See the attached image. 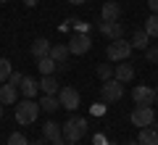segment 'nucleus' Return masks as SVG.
I'll use <instances>...</instances> for the list:
<instances>
[{"label": "nucleus", "mask_w": 158, "mask_h": 145, "mask_svg": "<svg viewBox=\"0 0 158 145\" xmlns=\"http://www.w3.org/2000/svg\"><path fill=\"white\" fill-rule=\"evenodd\" d=\"M148 45H150V34H148L145 29H137V32L132 34V48H137V50H145Z\"/></svg>", "instance_id": "16"}, {"label": "nucleus", "mask_w": 158, "mask_h": 145, "mask_svg": "<svg viewBox=\"0 0 158 145\" xmlns=\"http://www.w3.org/2000/svg\"><path fill=\"white\" fill-rule=\"evenodd\" d=\"M58 103H61V108H66V111H77L79 103H82L79 90H74V87H61V90H58Z\"/></svg>", "instance_id": "7"}, {"label": "nucleus", "mask_w": 158, "mask_h": 145, "mask_svg": "<svg viewBox=\"0 0 158 145\" xmlns=\"http://www.w3.org/2000/svg\"><path fill=\"white\" fill-rule=\"evenodd\" d=\"M100 21H121V6L113 3V0L103 3V8H100Z\"/></svg>", "instance_id": "11"}, {"label": "nucleus", "mask_w": 158, "mask_h": 145, "mask_svg": "<svg viewBox=\"0 0 158 145\" xmlns=\"http://www.w3.org/2000/svg\"><path fill=\"white\" fill-rule=\"evenodd\" d=\"M50 58L56 63H63L69 58V45H63V42H58V45H53L50 48Z\"/></svg>", "instance_id": "19"}, {"label": "nucleus", "mask_w": 158, "mask_h": 145, "mask_svg": "<svg viewBox=\"0 0 158 145\" xmlns=\"http://www.w3.org/2000/svg\"><path fill=\"white\" fill-rule=\"evenodd\" d=\"M42 134H45V140H48V143H53V140H58V137H63V132H61V127H58L56 122H45V124H42Z\"/></svg>", "instance_id": "15"}, {"label": "nucleus", "mask_w": 158, "mask_h": 145, "mask_svg": "<svg viewBox=\"0 0 158 145\" xmlns=\"http://www.w3.org/2000/svg\"><path fill=\"white\" fill-rule=\"evenodd\" d=\"M56 66H58V63L53 61L50 56H42V58H37V69L42 71V77H45V74H53V71H56Z\"/></svg>", "instance_id": "21"}, {"label": "nucleus", "mask_w": 158, "mask_h": 145, "mask_svg": "<svg viewBox=\"0 0 158 145\" xmlns=\"http://www.w3.org/2000/svg\"><path fill=\"white\" fill-rule=\"evenodd\" d=\"M92 145H108L106 134H95V137H92Z\"/></svg>", "instance_id": "28"}, {"label": "nucleus", "mask_w": 158, "mask_h": 145, "mask_svg": "<svg viewBox=\"0 0 158 145\" xmlns=\"http://www.w3.org/2000/svg\"><path fill=\"white\" fill-rule=\"evenodd\" d=\"M40 90H42L45 95H56V92H58V82H56V77H53V74H45V77L40 79Z\"/></svg>", "instance_id": "18"}, {"label": "nucleus", "mask_w": 158, "mask_h": 145, "mask_svg": "<svg viewBox=\"0 0 158 145\" xmlns=\"http://www.w3.org/2000/svg\"><path fill=\"white\" fill-rule=\"evenodd\" d=\"M106 111V106H100V103H95V106H92V113H103Z\"/></svg>", "instance_id": "30"}, {"label": "nucleus", "mask_w": 158, "mask_h": 145, "mask_svg": "<svg viewBox=\"0 0 158 145\" xmlns=\"http://www.w3.org/2000/svg\"><path fill=\"white\" fill-rule=\"evenodd\" d=\"M145 32L150 34V37H158V13H150V16L145 19Z\"/></svg>", "instance_id": "22"}, {"label": "nucleus", "mask_w": 158, "mask_h": 145, "mask_svg": "<svg viewBox=\"0 0 158 145\" xmlns=\"http://www.w3.org/2000/svg\"><path fill=\"white\" fill-rule=\"evenodd\" d=\"M21 79H24V74H21V71H11V77H8V84L19 87V84H21Z\"/></svg>", "instance_id": "27"}, {"label": "nucleus", "mask_w": 158, "mask_h": 145, "mask_svg": "<svg viewBox=\"0 0 158 145\" xmlns=\"http://www.w3.org/2000/svg\"><path fill=\"white\" fill-rule=\"evenodd\" d=\"M127 145H140V140H135V143H127Z\"/></svg>", "instance_id": "35"}, {"label": "nucleus", "mask_w": 158, "mask_h": 145, "mask_svg": "<svg viewBox=\"0 0 158 145\" xmlns=\"http://www.w3.org/2000/svg\"><path fill=\"white\" fill-rule=\"evenodd\" d=\"M16 90L19 87H13V84H0V103L3 106H16Z\"/></svg>", "instance_id": "12"}, {"label": "nucleus", "mask_w": 158, "mask_h": 145, "mask_svg": "<svg viewBox=\"0 0 158 145\" xmlns=\"http://www.w3.org/2000/svg\"><path fill=\"white\" fill-rule=\"evenodd\" d=\"M132 50H135V48H132V42H127V40L121 37V40H111V45H108L106 56H108V61L121 63V61H129Z\"/></svg>", "instance_id": "3"}, {"label": "nucleus", "mask_w": 158, "mask_h": 145, "mask_svg": "<svg viewBox=\"0 0 158 145\" xmlns=\"http://www.w3.org/2000/svg\"><path fill=\"white\" fill-rule=\"evenodd\" d=\"M19 90H21L24 98H34V95H37V90H40V82H37V79H32V77H24L21 84H19Z\"/></svg>", "instance_id": "14"}, {"label": "nucleus", "mask_w": 158, "mask_h": 145, "mask_svg": "<svg viewBox=\"0 0 158 145\" xmlns=\"http://www.w3.org/2000/svg\"><path fill=\"white\" fill-rule=\"evenodd\" d=\"M40 108H42L45 113H53V111H58V108H61V103H58L56 95H42V100H40Z\"/></svg>", "instance_id": "20"}, {"label": "nucleus", "mask_w": 158, "mask_h": 145, "mask_svg": "<svg viewBox=\"0 0 158 145\" xmlns=\"http://www.w3.org/2000/svg\"><path fill=\"white\" fill-rule=\"evenodd\" d=\"M129 119H132V124L135 127H150L153 122H156V111H153V106H135V111L129 113Z\"/></svg>", "instance_id": "6"}, {"label": "nucleus", "mask_w": 158, "mask_h": 145, "mask_svg": "<svg viewBox=\"0 0 158 145\" xmlns=\"http://www.w3.org/2000/svg\"><path fill=\"white\" fill-rule=\"evenodd\" d=\"M113 79H118L121 84L132 82V79H135V66H132L129 61H121V63H116V66H113Z\"/></svg>", "instance_id": "10"}, {"label": "nucleus", "mask_w": 158, "mask_h": 145, "mask_svg": "<svg viewBox=\"0 0 158 145\" xmlns=\"http://www.w3.org/2000/svg\"><path fill=\"white\" fill-rule=\"evenodd\" d=\"M8 145H29V140H27V134H21V132H13L11 137H8Z\"/></svg>", "instance_id": "25"}, {"label": "nucleus", "mask_w": 158, "mask_h": 145, "mask_svg": "<svg viewBox=\"0 0 158 145\" xmlns=\"http://www.w3.org/2000/svg\"><path fill=\"white\" fill-rule=\"evenodd\" d=\"M98 77L106 82V79H113V66L111 63H98Z\"/></svg>", "instance_id": "24"}, {"label": "nucleus", "mask_w": 158, "mask_h": 145, "mask_svg": "<svg viewBox=\"0 0 158 145\" xmlns=\"http://www.w3.org/2000/svg\"><path fill=\"white\" fill-rule=\"evenodd\" d=\"M132 98H135V106H156V90L150 84H137L132 90Z\"/></svg>", "instance_id": "8"}, {"label": "nucleus", "mask_w": 158, "mask_h": 145, "mask_svg": "<svg viewBox=\"0 0 158 145\" xmlns=\"http://www.w3.org/2000/svg\"><path fill=\"white\" fill-rule=\"evenodd\" d=\"M145 58H148L150 63L158 61V45H156V48H150V45H148V48H145Z\"/></svg>", "instance_id": "26"}, {"label": "nucleus", "mask_w": 158, "mask_h": 145, "mask_svg": "<svg viewBox=\"0 0 158 145\" xmlns=\"http://www.w3.org/2000/svg\"><path fill=\"white\" fill-rule=\"evenodd\" d=\"M66 145H79V143H66Z\"/></svg>", "instance_id": "38"}, {"label": "nucleus", "mask_w": 158, "mask_h": 145, "mask_svg": "<svg viewBox=\"0 0 158 145\" xmlns=\"http://www.w3.org/2000/svg\"><path fill=\"white\" fill-rule=\"evenodd\" d=\"M29 145H50V143H48V140L42 137V140H34V143H29Z\"/></svg>", "instance_id": "32"}, {"label": "nucleus", "mask_w": 158, "mask_h": 145, "mask_svg": "<svg viewBox=\"0 0 158 145\" xmlns=\"http://www.w3.org/2000/svg\"><path fill=\"white\" fill-rule=\"evenodd\" d=\"M69 53H74V56H85L87 50L92 48V37L87 32H74L71 40H69Z\"/></svg>", "instance_id": "5"}, {"label": "nucleus", "mask_w": 158, "mask_h": 145, "mask_svg": "<svg viewBox=\"0 0 158 145\" xmlns=\"http://www.w3.org/2000/svg\"><path fill=\"white\" fill-rule=\"evenodd\" d=\"M0 3H8V0H0Z\"/></svg>", "instance_id": "39"}, {"label": "nucleus", "mask_w": 158, "mask_h": 145, "mask_svg": "<svg viewBox=\"0 0 158 145\" xmlns=\"http://www.w3.org/2000/svg\"><path fill=\"white\" fill-rule=\"evenodd\" d=\"M50 48H53V45L48 42L45 37H37V40L32 42V48H29V50H32L34 58H42V56H50Z\"/></svg>", "instance_id": "13"}, {"label": "nucleus", "mask_w": 158, "mask_h": 145, "mask_svg": "<svg viewBox=\"0 0 158 145\" xmlns=\"http://www.w3.org/2000/svg\"><path fill=\"white\" fill-rule=\"evenodd\" d=\"M50 145H66V140H63V137H58V140H53Z\"/></svg>", "instance_id": "33"}, {"label": "nucleus", "mask_w": 158, "mask_h": 145, "mask_svg": "<svg viewBox=\"0 0 158 145\" xmlns=\"http://www.w3.org/2000/svg\"><path fill=\"white\" fill-rule=\"evenodd\" d=\"M98 29H100V34L108 37V40H121V37H124V27H121V21H100Z\"/></svg>", "instance_id": "9"}, {"label": "nucleus", "mask_w": 158, "mask_h": 145, "mask_svg": "<svg viewBox=\"0 0 158 145\" xmlns=\"http://www.w3.org/2000/svg\"><path fill=\"white\" fill-rule=\"evenodd\" d=\"M0 119H3V103H0Z\"/></svg>", "instance_id": "36"}, {"label": "nucleus", "mask_w": 158, "mask_h": 145, "mask_svg": "<svg viewBox=\"0 0 158 145\" xmlns=\"http://www.w3.org/2000/svg\"><path fill=\"white\" fill-rule=\"evenodd\" d=\"M156 106H158V90H156Z\"/></svg>", "instance_id": "37"}, {"label": "nucleus", "mask_w": 158, "mask_h": 145, "mask_svg": "<svg viewBox=\"0 0 158 145\" xmlns=\"http://www.w3.org/2000/svg\"><path fill=\"white\" fill-rule=\"evenodd\" d=\"M108 145H116V143H108Z\"/></svg>", "instance_id": "40"}, {"label": "nucleus", "mask_w": 158, "mask_h": 145, "mask_svg": "<svg viewBox=\"0 0 158 145\" xmlns=\"http://www.w3.org/2000/svg\"><path fill=\"white\" fill-rule=\"evenodd\" d=\"M61 132H63V140H66V143H79V140L87 134V119L71 116V119L61 127Z\"/></svg>", "instance_id": "2"}, {"label": "nucleus", "mask_w": 158, "mask_h": 145, "mask_svg": "<svg viewBox=\"0 0 158 145\" xmlns=\"http://www.w3.org/2000/svg\"><path fill=\"white\" fill-rule=\"evenodd\" d=\"M40 103H34L32 98H24V100H16V122L21 124V127H29V124L37 122L40 116Z\"/></svg>", "instance_id": "1"}, {"label": "nucleus", "mask_w": 158, "mask_h": 145, "mask_svg": "<svg viewBox=\"0 0 158 145\" xmlns=\"http://www.w3.org/2000/svg\"><path fill=\"white\" fill-rule=\"evenodd\" d=\"M69 3H74V6H82V3H87V0H69Z\"/></svg>", "instance_id": "34"}, {"label": "nucleus", "mask_w": 158, "mask_h": 145, "mask_svg": "<svg viewBox=\"0 0 158 145\" xmlns=\"http://www.w3.org/2000/svg\"><path fill=\"white\" fill-rule=\"evenodd\" d=\"M37 3H40V0H24V6H27V8H34Z\"/></svg>", "instance_id": "31"}, {"label": "nucleus", "mask_w": 158, "mask_h": 145, "mask_svg": "<svg viewBox=\"0 0 158 145\" xmlns=\"http://www.w3.org/2000/svg\"><path fill=\"white\" fill-rule=\"evenodd\" d=\"M137 140H140V145H158V132L153 127H142Z\"/></svg>", "instance_id": "17"}, {"label": "nucleus", "mask_w": 158, "mask_h": 145, "mask_svg": "<svg viewBox=\"0 0 158 145\" xmlns=\"http://www.w3.org/2000/svg\"><path fill=\"white\" fill-rule=\"evenodd\" d=\"M100 98H103V103H118L124 98V84L118 79H106L100 84Z\"/></svg>", "instance_id": "4"}, {"label": "nucleus", "mask_w": 158, "mask_h": 145, "mask_svg": "<svg viewBox=\"0 0 158 145\" xmlns=\"http://www.w3.org/2000/svg\"><path fill=\"white\" fill-rule=\"evenodd\" d=\"M156 132H158V127H156Z\"/></svg>", "instance_id": "41"}, {"label": "nucleus", "mask_w": 158, "mask_h": 145, "mask_svg": "<svg viewBox=\"0 0 158 145\" xmlns=\"http://www.w3.org/2000/svg\"><path fill=\"white\" fill-rule=\"evenodd\" d=\"M148 6H150L153 13H158V0H148Z\"/></svg>", "instance_id": "29"}, {"label": "nucleus", "mask_w": 158, "mask_h": 145, "mask_svg": "<svg viewBox=\"0 0 158 145\" xmlns=\"http://www.w3.org/2000/svg\"><path fill=\"white\" fill-rule=\"evenodd\" d=\"M11 61L8 58H0V84H6L8 82V77H11Z\"/></svg>", "instance_id": "23"}]
</instances>
